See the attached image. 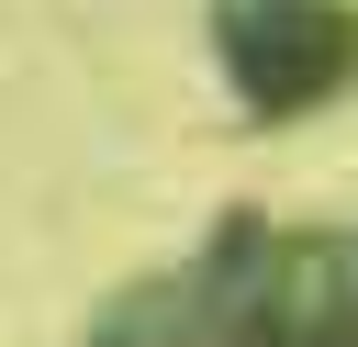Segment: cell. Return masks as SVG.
Returning <instances> with one entry per match:
<instances>
[{
	"instance_id": "6da1fadb",
	"label": "cell",
	"mask_w": 358,
	"mask_h": 347,
	"mask_svg": "<svg viewBox=\"0 0 358 347\" xmlns=\"http://www.w3.org/2000/svg\"><path fill=\"white\" fill-rule=\"evenodd\" d=\"M280 325H291V246L235 213L213 246H190V269L134 280L90 347H268Z\"/></svg>"
},
{
	"instance_id": "7a4b0ae2",
	"label": "cell",
	"mask_w": 358,
	"mask_h": 347,
	"mask_svg": "<svg viewBox=\"0 0 358 347\" xmlns=\"http://www.w3.org/2000/svg\"><path fill=\"white\" fill-rule=\"evenodd\" d=\"M213 56L257 123H302L358 78V11L347 0H213Z\"/></svg>"
},
{
	"instance_id": "3957f363",
	"label": "cell",
	"mask_w": 358,
	"mask_h": 347,
	"mask_svg": "<svg viewBox=\"0 0 358 347\" xmlns=\"http://www.w3.org/2000/svg\"><path fill=\"white\" fill-rule=\"evenodd\" d=\"M268 347H358V302H324V313H291Z\"/></svg>"
}]
</instances>
